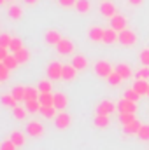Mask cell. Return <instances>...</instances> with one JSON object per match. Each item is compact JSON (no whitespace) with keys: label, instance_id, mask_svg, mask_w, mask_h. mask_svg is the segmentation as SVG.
I'll use <instances>...</instances> for the list:
<instances>
[{"label":"cell","instance_id":"cb8c5ba5","mask_svg":"<svg viewBox=\"0 0 149 150\" xmlns=\"http://www.w3.org/2000/svg\"><path fill=\"white\" fill-rule=\"evenodd\" d=\"M39 96H40V91H39V87H32V86H28V87H27V93H25V101L39 100Z\"/></svg>","mask_w":149,"mask_h":150},{"label":"cell","instance_id":"ffe728a7","mask_svg":"<svg viewBox=\"0 0 149 150\" xmlns=\"http://www.w3.org/2000/svg\"><path fill=\"white\" fill-rule=\"evenodd\" d=\"M116 72L121 75L123 79H130L133 72H132V68H130V65H126V63H119L117 67H116Z\"/></svg>","mask_w":149,"mask_h":150},{"label":"cell","instance_id":"836d02e7","mask_svg":"<svg viewBox=\"0 0 149 150\" xmlns=\"http://www.w3.org/2000/svg\"><path fill=\"white\" fill-rule=\"evenodd\" d=\"M125 98H126V100H130V101H135V103H137V101H139V98H140V94L132 87V89H126V91H125Z\"/></svg>","mask_w":149,"mask_h":150},{"label":"cell","instance_id":"4dcf8cb0","mask_svg":"<svg viewBox=\"0 0 149 150\" xmlns=\"http://www.w3.org/2000/svg\"><path fill=\"white\" fill-rule=\"evenodd\" d=\"M23 49V42H21V38L18 37H12V40H11V45H9V51L14 54V52H18V51H21Z\"/></svg>","mask_w":149,"mask_h":150},{"label":"cell","instance_id":"d6986e66","mask_svg":"<svg viewBox=\"0 0 149 150\" xmlns=\"http://www.w3.org/2000/svg\"><path fill=\"white\" fill-rule=\"evenodd\" d=\"M75 11H77L79 14H88V12L91 11V2H90V0H77Z\"/></svg>","mask_w":149,"mask_h":150},{"label":"cell","instance_id":"ac0fdd59","mask_svg":"<svg viewBox=\"0 0 149 150\" xmlns=\"http://www.w3.org/2000/svg\"><path fill=\"white\" fill-rule=\"evenodd\" d=\"M140 127H142V124H140L139 120H133V122H130V124L123 126V129H125V134H139Z\"/></svg>","mask_w":149,"mask_h":150},{"label":"cell","instance_id":"5bb4252c","mask_svg":"<svg viewBox=\"0 0 149 150\" xmlns=\"http://www.w3.org/2000/svg\"><path fill=\"white\" fill-rule=\"evenodd\" d=\"M62 33L58 32V30H47L46 32V42L49 44V45H56L60 40H62Z\"/></svg>","mask_w":149,"mask_h":150},{"label":"cell","instance_id":"d6a6232c","mask_svg":"<svg viewBox=\"0 0 149 150\" xmlns=\"http://www.w3.org/2000/svg\"><path fill=\"white\" fill-rule=\"evenodd\" d=\"M27 110L30 113L40 112V101L39 100H32V101H27Z\"/></svg>","mask_w":149,"mask_h":150},{"label":"cell","instance_id":"4fadbf2b","mask_svg":"<svg viewBox=\"0 0 149 150\" xmlns=\"http://www.w3.org/2000/svg\"><path fill=\"white\" fill-rule=\"evenodd\" d=\"M104 44H116V42H119V32H116L114 28H109V30H105V33H104V40H102Z\"/></svg>","mask_w":149,"mask_h":150},{"label":"cell","instance_id":"7dc6e473","mask_svg":"<svg viewBox=\"0 0 149 150\" xmlns=\"http://www.w3.org/2000/svg\"><path fill=\"white\" fill-rule=\"evenodd\" d=\"M25 4H28V5H37L39 0H25Z\"/></svg>","mask_w":149,"mask_h":150},{"label":"cell","instance_id":"4316f807","mask_svg":"<svg viewBox=\"0 0 149 150\" xmlns=\"http://www.w3.org/2000/svg\"><path fill=\"white\" fill-rule=\"evenodd\" d=\"M39 101H40V105H54V94L53 93H40Z\"/></svg>","mask_w":149,"mask_h":150},{"label":"cell","instance_id":"f35d334b","mask_svg":"<svg viewBox=\"0 0 149 150\" xmlns=\"http://www.w3.org/2000/svg\"><path fill=\"white\" fill-rule=\"evenodd\" d=\"M11 40H12V37L9 33H2L0 35V47H9L11 45Z\"/></svg>","mask_w":149,"mask_h":150},{"label":"cell","instance_id":"f1b7e54d","mask_svg":"<svg viewBox=\"0 0 149 150\" xmlns=\"http://www.w3.org/2000/svg\"><path fill=\"white\" fill-rule=\"evenodd\" d=\"M11 140L16 143V147H23L25 145V134L21 131H12L11 133Z\"/></svg>","mask_w":149,"mask_h":150},{"label":"cell","instance_id":"f6af8a7d","mask_svg":"<svg viewBox=\"0 0 149 150\" xmlns=\"http://www.w3.org/2000/svg\"><path fill=\"white\" fill-rule=\"evenodd\" d=\"M7 51H9V47H0V61H4V59L9 56V52H7Z\"/></svg>","mask_w":149,"mask_h":150},{"label":"cell","instance_id":"7a4b0ae2","mask_svg":"<svg viewBox=\"0 0 149 150\" xmlns=\"http://www.w3.org/2000/svg\"><path fill=\"white\" fill-rule=\"evenodd\" d=\"M114 70H112V65L109 61H105V59H102V61H97L95 63V74L98 75V77H109Z\"/></svg>","mask_w":149,"mask_h":150},{"label":"cell","instance_id":"f546056e","mask_svg":"<svg viewBox=\"0 0 149 150\" xmlns=\"http://www.w3.org/2000/svg\"><path fill=\"white\" fill-rule=\"evenodd\" d=\"M109 124H111L109 115H97V117H95V126H97V127H107Z\"/></svg>","mask_w":149,"mask_h":150},{"label":"cell","instance_id":"8992f818","mask_svg":"<svg viewBox=\"0 0 149 150\" xmlns=\"http://www.w3.org/2000/svg\"><path fill=\"white\" fill-rule=\"evenodd\" d=\"M70 124H72V117H70V113H58L56 117H54V126L58 127V129H67V127H70Z\"/></svg>","mask_w":149,"mask_h":150},{"label":"cell","instance_id":"ba28073f","mask_svg":"<svg viewBox=\"0 0 149 150\" xmlns=\"http://www.w3.org/2000/svg\"><path fill=\"white\" fill-rule=\"evenodd\" d=\"M117 110L121 113H135L137 112V103L135 101H130L126 98H123L119 103H117Z\"/></svg>","mask_w":149,"mask_h":150},{"label":"cell","instance_id":"74e56055","mask_svg":"<svg viewBox=\"0 0 149 150\" xmlns=\"http://www.w3.org/2000/svg\"><path fill=\"white\" fill-rule=\"evenodd\" d=\"M18 147H16V143L9 138V140H4L2 142V145H0V150H16Z\"/></svg>","mask_w":149,"mask_h":150},{"label":"cell","instance_id":"d4e9b609","mask_svg":"<svg viewBox=\"0 0 149 150\" xmlns=\"http://www.w3.org/2000/svg\"><path fill=\"white\" fill-rule=\"evenodd\" d=\"M72 65H74L77 70H84L86 67H88V59L84 58V56H81V54H77L72 58Z\"/></svg>","mask_w":149,"mask_h":150},{"label":"cell","instance_id":"8d00e7d4","mask_svg":"<svg viewBox=\"0 0 149 150\" xmlns=\"http://www.w3.org/2000/svg\"><path fill=\"white\" fill-rule=\"evenodd\" d=\"M12 113H14V117H16L18 120H23V119L27 117V107H25V108H21V107H14V108H12Z\"/></svg>","mask_w":149,"mask_h":150},{"label":"cell","instance_id":"d590c367","mask_svg":"<svg viewBox=\"0 0 149 150\" xmlns=\"http://www.w3.org/2000/svg\"><path fill=\"white\" fill-rule=\"evenodd\" d=\"M37 87H39V91H40V93H51V91H53V86H51V82H49V80H40Z\"/></svg>","mask_w":149,"mask_h":150},{"label":"cell","instance_id":"681fc988","mask_svg":"<svg viewBox=\"0 0 149 150\" xmlns=\"http://www.w3.org/2000/svg\"><path fill=\"white\" fill-rule=\"evenodd\" d=\"M148 96H149V91H148Z\"/></svg>","mask_w":149,"mask_h":150},{"label":"cell","instance_id":"3957f363","mask_svg":"<svg viewBox=\"0 0 149 150\" xmlns=\"http://www.w3.org/2000/svg\"><path fill=\"white\" fill-rule=\"evenodd\" d=\"M119 42H121L123 45H126V47H130V45H135V44H137V33L126 28V30L119 32Z\"/></svg>","mask_w":149,"mask_h":150},{"label":"cell","instance_id":"8fae6325","mask_svg":"<svg viewBox=\"0 0 149 150\" xmlns=\"http://www.w3.org/2000/svg\"><path fill=\"white\" fill-rule=\"evenodd\" d=\"M104 33H105V30L100 28V26H91L88 30V37H90L91 42H102L104 40Z\"/></svg>","mask_w":149,"mask_h":150},{"label":"cell","instance_id":"7402d4cb","mask_svg":"<svg viewBox=\"0 0 149 150\" xmlns=\"http://www.w3.org/2000/svg\"><path fill=\"white\" fill-rule=\"evenodd\" d=\"M7 12H9V18L11 19H21L23 18V9L19 7V5H11L9 9H7Z\"/></svg>","mask_w":149,"mask_h":150},{"label":"cell","instance_id":"bcb514c9","mask_svg":"<svg viewBox=\"0 0 149 150\" xmlns=\"http://www.w3.org/2000/svg\"><path fill=\"white\" fill-rule=\"evenodd\" d=\"M128 2H130L132 5H135V7H137V5H142V4H144V0H128Z\"/></svg>","mask_w":149,"mask_h":150},{"label":"cell","instance_id":"7c38bea8","mask_svg":"<svg viewBox=\"0 0 149 150\" xmlns=\"http://www.w3.org/2000/svg\"><path fill=\"white\" fill-rule=\"evenodd\" d=\"M75 77H77V68H75L74 65H72V63H70V65H63L62 80H67V82H70V80H75Z\"/></svg>","mask_w":149,"mask_h":150},{"label":"cell","instance_id":"1f68e13d","mask_svg":"<svg viewBox=\"0 0 149 150\" xmlns=\"http://www.w3.org/2000/svg\"><path fill=\"white\" fill-rule=\"evenodd\" d=\"M123 80H125V79H123V77H121V75L117 74V72H116V70H114V72H112V74L109 75V77H107V82H109V84H111V86H119V84H121V82H123Z\"/></svg>","mask_w":149,"mask_h":150},{"label":"cell","instance_id":"9a60e30c","mask_svg":"<svg viewBox=\"0 0 149 150\" xmlns=\"http://www.w3.org/2000/svg\"><path fill=\"white\" fill-rule=\"evenodd\" d=\"M67 105H69V98H67V94H63V93H56V94H54V107H56L58 110H65Z\"/></svg>","mask_w":149,"mask_h":150},{"label":"cell","instance_id":"c3c4849f","mask_svg":"<svg viewBox=\"0 0 149 150\" xmlns=\"http://www.w3.org/2000/svg\"><path fill=\"white\" fill-rule=\"evenodd\" d=\"M5 2H11V0H0V4H2V5H4Z\"/></svg>","mask_w":149,"mask_h":150},{"label":"cell","instance_id":"52a82bcc","mask_svg":"<svg viewBox=\"0 0 149 150\" xmlns=\"http://www.w3.org/2000/svg\"><path fill=\"white\" fill-rule=\"evenodd\" d=\"M44 131H46V127L37 122V120H32V122H28L27 124V133L30 134V136H34V138H39V136H42L44 134Z\"/></svg>","mask_w":149,"mask_h":150},{"label":"cell","instance_id":"7bdbcfd3","mask_svg":"<svg viewBox=\"0 0 149 150\" xmlns=\"http://www.w3.org/2000/svg\"><path fill=\"white\" fill-rule=\"evenodd\" d=\"M137 79H144V80H148L149 79V67H142V68L137 72Z\"/></svg>","mask_w":149,"mask_h":150},{"label":"cell","instance_id":"ab89813d","mask_svg":"<svg viewBox=\"0 0 149 150\" xmlns=\"http://www.w3.org/2000/svg\"><path fill=\"white\" fill-rule=\"evenodd\" d=\"M140 140H149V126H146V124H142V127H140V131H139V134H137Z\"/></svg>","mask_w":149,"mask_h":150},{"label":"cell","instance_id":"e0dca14e","mask_svg":"<svg viewBox=\"0 0 149 150\" xmlns=\"http://www.w3.org/2000/svg\"><path fill=\"white\" fill-rule=\"evenodd\" d=\"M56 107L54 105H40V113H42V117H46V119H54L56 117Z\"/></svg>","mask_w":149,"mask_h":150},{"label":"cell","instance_id":"e575fe53","mask_svg":"<svg viewBox=\"0 0 149 150\" xmlns=\"http://www.w3.org/2000/svg\"><path fill=\"white\" fill-rule=\"evenodd\" d=\"M119 120H121L123 126H126V124H130V122H133L137 119H135V113H121L119 115Z\"/></svg>","mask_w":149,"mask_h":150},{"label":"cell","instance_id":"2e32d148","mask_svg":"<svg viewBox=\"0 0 149 150\" xmlns=\"http://www.w3.org/2000/svg\"><path fill=\"white\" fill-rule=\"evenodd\" d=\"M133 89H135V91H137L140 96L148 94V91H149L148 80H144V79H137V80H135V84H133Z\"/></svg>","mask_w":149,"mask_h":150},{"label":"cell","instance_id":"ee69618b","mask_svg":"<svg viewBox=\"0 0 149 150\" xmlns=\"http://www.w3.org/2000/svg\"><path fill=\"white\" fill-rule=\"evenodd\" d=\"M58 2H60V5H62V7H65V9L75 7V4H77V0H58Z\"/></svg>","mask_w":149,"mask_h":150},{"label":"cell","instance_id":"603a6c76","mask_svg":"<svg viewBox=\"0 0 149 150\" xmlns=\"http://www.w3.org/2000/svg\"><path fill=\"white\" fill-rule=\"evenodd\" d=\"M25 93H27V87L25 86H14L11 94L18 100V101H25Z\"/></svg>","mask_w":149,"mask_h":150},{"label":"cell","instance_id":"30bf717a","mask_svg":"<svg viewBox=\"0 0 149 150\" xmlns=\"http://www.w3.org/2000/svg\"><path fill=\"white\" fill-rule=\"evenodd\" d=\"M100 12H102L105 18H109V19H111L112 16H116V14H117V7H116L112 2L105 0V2H102V4H100Z\"/></svg>","mask_w":149,"mask_h":150},{"label":"cell","instance_id":"44dd1931","mask_svg":"<svg viewBox=\"0 0 149 150\" xmlns=\"http://www.w3.org/2000/svg\"><path fill=\"white\" fill-rule=\"evenodd\" d=\"M14 56H16V59L19 61V65H23V63H28L30 61V58H32V54H30V51L28 49H21V51H18V52H14Z\"/></svg>","mask_w":149,"mask_h":150},{"label":"cell","instance_id":"b9f144b4","mask_svg":"<svg viewBox=\"0 0 149 150\" xmlns=\"http://www.w3.org/2000/svg\"><path fill=\"white\" fill-rule=\"evenodd\" d=\"M139 58H140V63H142L144 67H149V49H144Z\"/></svg>","mask_w":149,"mask_h":150},{"label":"cell","instance_id":"83f0119b","mask_svg":"<svg viewBox=\"0 0 149 150\" xmlns=\"http://www.w3.org/2000/svg\"><path fill=\"white\" fill-rule=\"evenodd\" d=\"M2 105L4 107H9V108H14V107H18V100L12 94H4L2 96Z\"/></svg>","mask_w":149,"mask_h":150},{"label":"cell","instance_id":"277c9868","mask_svg":"<svg viewBox=\"0 0 149 150\" xmlns=\"http://www.w3.org/2000/svg\"><path fill=\"white\" fill-rule=\"evenodd\" d=\"M74 49H75V45L70 38H62V40L56 44V51H58L60 54H63V56H65V54H72Z\"/></svg>","mask_w":149,"mask_h":150},{"label":"cell","instance_id":"9c48e42d","mask_svg":"<svg viewBox=\"0 0 149 150\" xmlns=\"http://www.w3.org/2000/svg\"><path fill=\"white\" fill-rule=\"evenodd\" d=\"M126 18L125 16H121V14H116V16H112L111 18V28H114L116 32H123V30H126Z\"/></svg>","mask_w":149,"mask_h":150},{"label":"cell","instance_id":"6da1fadb","mask_svg":"<svg viewBox=\"0 0 149 150\" xmlns=\"http://www.w3.org/2000/svg\"><path fill=\"white\" fill-rule=\"evenodd\" d=\"M62 74H63V65L60 61H51L47 65V77L51 80H58L62 79Z\"/></svg>","mask_w":149,"mask_h":150},{"label":"cell","instance_id":"484cf974","mask_svg":"<svg viewBox=\"0 0 149 150\" xmlns=\"http://www.w3.org/2000/svg\"><path fill=\"white\" fill-rule=\"evenodd\" d=\"M2 63H4V65L9 68V70H16V68L19 67V61L16 59V56H14V54H9V56H7V58L2 61Z\"/></svg>","mask_w":149,"mask_h":150},{"label":"cell","instance_id":"60d3db41","mask_svg":"<svg viewBox=\"0 0 149 150\" xmlns=\"http://www.w3.org/2000/svg\"><path fill=\"white\" fill-rule=\"evenodd\" d=\"M9 72H11V70H9L4 63H0V80H2V82H5V80L9 79Z\"/></svg>","mask_w":149,"mask_h":150},{"label":"cell","instance_id":"5b68a950","mask_svg":"<svg viewBox=\"0 0 149 150\" xmlns=\"http://www.w3.org/2000/svg\"><path fill=\"white\" fill-rule=\"evenodd\" d=\"M117 108V105H114L111 100H104L97 105V115H111Z\"/></svg>","mask_w":149,"mask_h":150}]
</instances>
